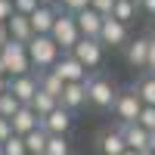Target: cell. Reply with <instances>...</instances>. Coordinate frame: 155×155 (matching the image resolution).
<instances>
[{
  "label": "cell",
  "mask_w": 155,
  "mask_h": 155,
  "mask_svg": "<svg viewBox=\"0 0 155 155\" xmlns=\"http://www.w3.org/2000/svg\"><path fill=\"white\" fill-rule=\"evenodd\" d=\"M6 28H9V41H16V44H31V37H34L31 19L22 16V12H12L9 22H6Z\"/></svg>",
  "instance_id": "13"
},
{
  "label": "cell",
  "mask_w": 155,
  "mask_h": 155,
  "mask_svg": "<svg viewBox=\"0 0 155 155\" xmlns=\"http://www.w3.org/2000/svg\"><path fill=\"white\" fill-rule=\"evenodd\" d=\"M12 12H16L12 9V0H0V25H6Z\"/></svg>",
  "instance_id": "31"
},
{
  "label": "cell",
  "mask_w": 155,
  "mask_h": 155,
  "mask_svg": "<svg viewBox=\"0 0 155 155\" xmlns=\"http://www.w3.org/2000/svg\"><path fill=\"white\" fill-rule=\"evenodd\" d=\"M50 37L56 41V47L62 50V53H71V47L81 41V31H78V22H74L71 12H59V16H56Z\"/></svg>",
  "instance_id": "4"
},
{
  "label": "cell",
  "mask_w": 155,
  "mask_h": 155,
  "mask_svg": "<svg viewBox=\"0 0 155 155\" xmlns=\"http://www.w3.org/2000/svg\"><path fill=\"white\" fill-rule=\"evenodd\" d=\"M140 127H146V130L152 134L155 130V106H143V112H140Z\"/></svg>",
  "instance_id": "27"
},
{
  "label": "cell",
  "mask_w": 155,
  "mask_h": 155,
  "mask_svg": "<svg viewBox=\"0 0 155 155\" xmlns=\"http://www.w3.org/2000/svg\"><path fill=\"white\" fill-rule=\"evenodd\" d=\"M44 155H71V143L68 137H50L47 140V152Z\"/></svg>",
  "instance_id": "24"
},
{
  "label": "cell",
  "mask_w": 155,
  "mask_h": 155,
  "mask_svg": "<svg viewBox=\"0 0 155 155\" xmlns=\"http://www.w3.org/2000/svg\"><path fill=\"white\" fill-rule=\"evenodd\" d=\"M99 152H102V155H121V152H127V143H124L121 127H109V130H102V137H99Z\"/></svg>",
  "instance_id": "16"
},
{
  "label": "cell",
  "mask_w": 155,
  "mask_h": 155,
  "mask_svg": "<svg viewBox=\"0 0 155 155\" xmlns=\"http://www.w3.org/2000/svg\"><path fill=\"white\" fill-rule=\"evenodd\" d=\"M121 155H143V152H134V149H127V152H121Z\"/></svg>",
  "instance_id": "38"
},
{
  "label": "cell",
  "mask_w": 155,
  "mask_h": 155,
  "mask_svg": "<svg viewBox=\"0 0 155 155\" xmlns=\"http://www.w3.org/2000/svg\"><path fill=\"white\" fill-rule=\"evenodd\" d=\"M137 9H140V3H134V0H115V6H112V19L130 25V22L137 19Z\"/></svg>",
  "instance_id": "22"
},
{
  "label": "cell",
  "mask_w": 155,
  "mask_h": 155,
  "mask_svg": "<svg viewBox=\"0 0 155 155\" xmlns=\"http://www.w3.org/2000/svg\"><path fill=\"white\" fill-rule=\"evenodd\" d=\"M112 112H115V118H118L121 124H137L140 112H143V99L137 96V90H124V93H118Z\"/></svg>",
  "instance_id": "5"
},
{
  "label": "cell",
  "mask_w": 155,
  "mask_h": 155,
  "mask_svg": "<svg viewBox=\"0 0 155 155\" xmlns=\"http://www.w3.org/2000/svg\"><path fill=\"white\" fill-rule=\"evenodd\" d=\"M37 74L31 71V74H22V78H9V93L16 96L22 106H31V99L37 96Z\"/></svg>",
  "instance_id": "9"
},
{
  "label": "cell",
  "mask_w": 155,
  "mask_h": 155,
  "mask_svg": "<svg viewBox=\"0 0 155 155\" xmlns=\"http://www.w3.org/2000/svg\"><path fill=\"white\" fill-rule=\"evenodd\" d=\"M121 134H124L127 149H134V152H146L149 149V130H146V127H140V124H121Z\"/></svg>",
  "instance_id": "17"
},
{
  "label": "cell",
  "mask_w": 155,
  "mask_h": 155,
  "mask_svg": "<svg viewBox=\"0 0 155 155\" xmlns=\"http://www.w3.org/2000/svg\"><path fill=\"white\" fill-rule=\"evenodd\" d=\"M3 155H28V149H25V137L12 134L6 143H3Z\"/></svg>",
  "instance_id": "26"
},
{
  "label": "cell",
  "mask_w": 155,
  "mask_h": 155,
  "mask_svg": "<svg viewBox=\"0 0 155 155\" xmlns=\"http://www.w3.org/2000/svg\"><path fill=\"white\" fill-rule=\"evenodd\" d=\"M37 6H41V0H12V9L22 12V16H31Z\"/></svg>",
  "instance_id": "28"
},
{
  "label": "cell",
  "mask_w": 155,
  "mask_h": 155,
  "mask_svg": "<svg viewBox=\"0 0 155 155\" xmlns=\"http://www.w3.org/2000/svg\"><path fill=\"white\" fill-rule=\"evenodd\" d=\"M47 140H50V134L44 130V127L25 134V149H28V155H44L47 152Z\"/></svg>",
  "instance_id": "21"
},
{
  "label": "cell",
  "mask_w": 155,
  "mask_h": 155,
  "mask_svg": "<svg viewBox=\"0 0 155 155\" xmlns=\"http://www.w3.org/2000/svg\"><path fill=\"white\" fill-rule=\"evenodd\" d=\"M56 16H59V9L56 6H37L34 12H31V28H34V34H50L53 31V22H56Z\"/></svg>",
  "instance_id": "15"
},
{
  "label": "cell",
  "mask_w": 155,
  "mask_h": 155,
  "mask_svg": "<svg viewBox=\"0 0 155 155\" xmlns=\"http://www.w3.org/2000/svg\"><path fill=\"white\" fill-rule=\"evenodd\" d=\"M134 90H137V96L143 99V106H155V74L152 71H146L140 81L134 84Z\"/></svg>",
  "instance_id": "20"
},
{
  "label": "cell",
  "mask_w": 155,
  "mask_h": 155,
  "mask_svg": "<svg viewBox=\"0 0 155 155\" xmlns=\"http://www.w3.org/2000/svg\"><path fill=\"white\" fill-rule=\"evenodd\" d=\"M9 137H12V124H9V118H0V143H6Z\"/></svg>",
  "instance_id": "33"
},
{
  "label": "cell",
  "mask_w": 155,
  "mask_h": 155,
  "mask_svg": "<svg viewBox=\"0 0 155 155\" xmlns=\"http://www.w3.org/2000/svg\"><path fill=\"white\" fill-rule=\"evenodd\" d=\"M90 6H93L99 16H112V6H115V0H90Z\"/></svg>",
  "instance_id": "30"
},
{
  "label": "cell",
  "mask_w": 155,
  "mask_h": 155,
  "mask_svg": "<svg viewBox=\"0 0 155 155\" xmlns=\"http://www.w3.org/2000/svg\"><path fill=\"white\" fill-rule=\"evenodd\" d=\"M19 109H22V102H19V99L6 90V93L0 96V118H12V115H16Z\"/></svg>",
  "instance_id": "25"
},
{
  "label": "cell",
  "mask_w": 155,
  "mask_h": 155,
  "mask_svg": "<svg viewBox=\"0 0 155 155\" xmlns=\"http://www.w3.org/2000/svg\"><path fill=\"white\" fill-rule=\"evenodd\" d=\"M143 155H152V152H149V149H146V152H143Z\"/></svg>",
  "instance_id": "40"
},
{
  "label": "cell",
  "mask_w": 155,
  "mask_h": 155,
  "mask_svg": "<svg viewBox=\"0 0 155 155\" xmlns=\"http://www.w3.org/2000/svg\"><path fill=\"white\" fill-rule=\"evenodd\" d=\"M50 71H56L65 84H87V78H90V74H87V68H84L81 62L71 56V53H62V56H59V62H56Z\"/></svg>",
  "instance_id": "7"
},
{
  "label": "cell",
  "mask_w": 155,
  "mask_h": 155,
  "mask_svg": "<svg viewBox=\"0 0 155 155\" xmlns=\"http://www.w3.org/2000/svg\"><path fill=\"white\" fill-rule=\"evenodd\" d=\"M134 3H140V0H134Z\"/></svg>",
  "instance_id": "41"
},
{
  "label": "cell",
  "mask_w": 155,
  "mask_h": 155,
  "mask_svg": "<svg viewBox=\"0 0 155 155\" xmlns=\"http://www.w3.org/2000/svg\"><path fill=\"white\" fill-rule=\"evenodd\" d=\"M41 127L50 137H68V130H71V112L59 106V109L50 112L47 118H41Z\"/></svg>",
  "instance_id": "10"
},
{
  "label": "cell",
  "mask_w": 155,
  "mask_h": 155,
  "mask_svg": "<svg viewBox=\"0 0 155 155\" xmlns=\"http://www.w3.org/2000/svg\"><path fill=\"white\" fill-rule=\"evenodd\" d=\"M9 124H12V134H16V137H25V134H31V130L41 127V115H37L31 106H22V109L9 118Z\"/></svg>",
  "instance_id": "12"
},
{
  "label": "cell",
  "mask_w": 155,
  "mask_h": 155,
  "mask_svg": "<svg viewBox=\"0 0 155 155\" xmlns=\"http://www.w3.org/2000/svg\"><path fill=\"white\" fill-rule=\"evenodd\" d=\"M146 71L155 74V34H149V62H146Z\"/></svg>",
  "instance_id": "32"
},
{
  "label": "cell",
  "mask_w": 155,
  "mask_h": 155,
  "mask_svg": "<svg viewBox=\"0 0 155 155\" xmlns=\"http://www.w3.org/2000/svg\"><path fill=\"white\" fill-rule=\"evenodd\" d=\"M37 87L44 90V93H50V96H62V87H65V81H62V78L56 74V71H41L37 74Z\"/></svg>",
  "instance_id": "19"
},
{
  "label": "cell",
  "mask_w": 155,
  "mask_h": 155,
  "mask_svg": "<svg viewBox=\"0 0 155 155\" xmlns=\"http://www.w3.org/2000/svg\"><path fill=\"white\" fill-rule=\"evenodd\" d=\"M71 56L81 62V65L90 71V68H99L102 65V56H106V47H102L99 41H93V37H81L74 47H71Z\"/></svg>",
  "instance_id": "6"
},
{
  "label": "cell",
  "mask_w": 155,
  "mask_h": 155,
  "mask_svg": "<svg viewBox=\"0 0 155 155\" xmlns=\"http://www.w3.org/2000/svg\"><path fill=\"white\" fill-rule=\"evenodd\" d=\"M140 9H146L149 16H155V0H140Z\"/></svg>",
  "instance_id": "34"
},
{
  "label": "cell",
  "mask_w": 155,
  "mask_h": 155,
  "mask_svg": "<svg viewBox=\"0 0 155 155\" xmlns=\"http://www.w3.org/2000/svg\"><path fill=\"white\" fill-rule=\"evenodd\" d=\"M74 22H78V31H81V37H93V41H99V31H102V22H106V16H99L93 6H87V9H81V12L74 16Z\"/></svg>",
  "instance_id": "11"
},
{
  "label": "cell",
  "mask_w": 155,
  "mask_h": 155,
  "mask_svg": "<svg viewBox=\"0 0 155 155\" xmlns=\"http://www.w3.org/2000/svg\"><path fill=\"white\" fill-rule=\"evenodd\" d=\"M6 90H9V78H6V74H0V96H3Z\"/></svg>",
  "instance_id": "35"
},
{
  "label": "cell",
  "mask_w": 155,
  "mask_h": 155,
  "mask_svg": "<svg viewBox=\"0 0 155 155\" xmlns=\"http://www.w3.org/2000/svg\"><path fill=\"white\" fill-rule=\"evenodd\" d=\"M41 3H44V6H56L59 0H41Z\"/></svg>",
  "instance_id": "37"
},
{
  "label": "cell",
  "mask_w": 155,
  "mask_h": 155,
  "mask_svg": "<svg viewBox=\"0 0 155 155\" xmlns=\"http://www.w3.org/2000/svg\"><path fill=\"white\" fill-rule=\"evenodd\" d=\"M0 155H3V143H0Z\"/></svg>",
  "instance_id": "39"
},
{
  "label": "cell",
  "mask_w": 155,
  "mask_h": 155,
  "mask_svg": "<svg viewBox=\"0 0 155 155\" xmlns=\"http://www.w3.org/2000/svg\"><path fill=\"white\" fill-rule=\"evenodd\" d=\"M127 62L134 68H146V62H149V37L127 41Z\"/></svg>",
  "instance_id": "18"
},
{
  "label": "cell",
  "mask_w": 155,
  "mask_h": 155,
  "mask_svg": "<svg viewBox=\"0 0 155 155\" xmlns=\"http://www.w3.org/2000/svg\"><path fill=\"white\" fill-rule=\"evenodd\" d=\"M59 106L68 112H78L81 106H87V84H65L62 96H59Z\"/></svg>",
  "instance_id": "14"
},
{
  "label": "cell",
  "mask_w": 155,
  "mask_h": 155,
  "mask_svg": "<svg viewBox=\"0 0 155 155\" xmlns=\"http://www.w3.org/2000/svg\"><path fill=\"white\" fill-rule=\"evenodd\" d=\"M59 6L65 9V12H71V16H78L81 9H87V6H90V0H59Z\"/></svg>",
  "instance_id": "29"
},
{
  "label": "cell",
  "mask_w": 155,
  "mask_h": 155,
  "mask_svg": "<svg viewBox=\"0 0 155 155\" xmlns=\"http://www.w3.org/2000/svg\"><path fill=\"white\" fill-rule=\"evenodd\" d=\"M99 44L102 47H127V25L106 16V22H102V31H99Z\"/></svg>",
  "instance_id": "8"
},
{
  "label": "cell",
  "mask_w": 155,
  "mask_h": 155,
  "mask_svg": "<svg viewBox=\"0 0 155 155\" xmlns=\"http://www.w3.org/2000/svg\"><path fill=\"white\" fill-rule=\"evenodd\" d=\"M115 99H118V90H115L112 78H106V74H90L87 78V102L93 109H112Z\"/></svg>",
  "instance_id": "3"
},
{
  "label": "cell",
  "mask_w": 155,
  "mask_h": 155,
  "mask_svg": "<svg viewBox=\"0 0 155 155\" xmlns=\"http://www.w3.org/2000/svg\"><path fill=\"white\" fill-rule=\"evenodd\" d=\"M31 109L41 115V118H47L53 109H59V99H56V96H50V93H44V90H37V96L31 99Z\"/></svg>",
  "instance_id": "23"
},
{
  "label": "cell",
  "mask_w": 155,
  "mask_h": 155,
  "mask_svg": "<svg viewBox=\"0 0 155 155\" xmlns=\"http://www.w3.org/2000/svg\"><path fill=\"white\" fill-rule=\"evenodd\" d=\"M149 152H152V155H155V130H152V134H149Z\"/></svg>",
  "instance_id": "36"
},
{
  "label": "cell",
  "mask_w": 155,
  "mask_h": 155,
  "mask_svg": "<svg viewBox=\"0 0 155 155\" xmlns=\"http://www.w3.org/2000/svg\"><path fill=\"white\" fill-rule=\"evenodd\" d=\"M62 50L56 47V41L50 34H34L31 44H28V59H31V68L41 74V71H50L59 62Z\"/></svg>",
  "instance_id": "1"
},
{
  "label": "cell",
  "mask_w": 155,
  "mask_h": 155,
  "mask_svg": "<svg viewBox=\"0 0 155 155\" xmlns=\"http://www.w3.org/2000/svg\"><path fill=\"white\" fill-rule=\"evenodd\" d=\"M0 65H3L6 78H22V74H31L28 44H16V41H9L3 50H0Z\"/></svg>",
  "instance_id": "2"
}]
</instances>
